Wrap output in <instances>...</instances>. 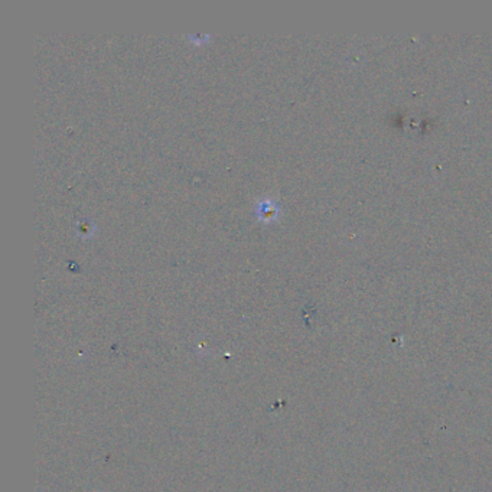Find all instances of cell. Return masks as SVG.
Listing matches in <instances>:
<instances>
[{
	"instance_id": "6da1fadb",
	"label": "cell",
	"mask_w": 492,
	"mask_h": 492,
	"mask_svg": "<svg viewBox=\"0 0 492 492\" xmlns=\"http://www.w3.org/2000/svg\"><path fill=\"white\" fill-rule=\"evenodd\" d=\"M278 212L276 209V205H273L270 201H266V202H261L258 205V214L261 218H266V219H270L275 217V214Z\"/></svg>"
}]
</instances>
